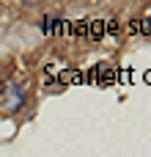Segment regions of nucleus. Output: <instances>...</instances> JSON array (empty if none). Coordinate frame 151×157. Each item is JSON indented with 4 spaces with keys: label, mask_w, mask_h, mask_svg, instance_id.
Returning a JSON list of instances; mask_svg holds the SVG:
<instances>
[{
    "label": "nucleus",
    "mask_w": 151,
    "mask_h": 157,
    "mask_svg": "<svg viewBox=\"0 0 151 157\" xmlns=\"http://www.w3.org/2000/svg\"><path fill=\"white\" fill-rule=\"evenodd\" d=\"M22 102H25V91H22V86H19V83H6L3 91H0V110H6V113H17V110L22 108Z\"/></svg>",
    "instance_id": "obj_1"
}]
</instances>
